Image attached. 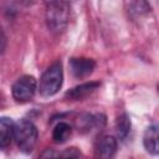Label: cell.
<instances>
[{
	"label": "cell",
	"instance_id": "obj_11",
	"mask_svg": "<svg viewBox=\"0 0 159 159\" xmlns=\"http://www.w3.org/2000/svg\"><path fill=\"white\" fill-rule=\"evenodd\" d=\"M130 127H132V123H130V118L127 113H122L118 116L117 120H116V130H117V135L119 139H125L127 135L129 134L130 132Z\"/></svg>",
	"mask_w": 159,
	"mask_h": 159
},
{
	"label": "cell",
	"instance_id": "obj_6",
	"mask_svg": "<svg viewBox=\"0 0 159 159\" xmlns=\"http://www.w3.org/2000/svg\"><path fill=\"white\" fill-rule=\"evenodd\" d=\"M143 145L152 155H159V124H150L143 135Z\"/></svg>",
	"mask_w": 159,
	"mask_h": 159
},
{
	"label": "cell",
	"instance_id": "obj_2",
	"mask_svg": "<svg viewBox=\"0 0 159 159\" xmlns=\"http://www.w3.org/2000/svg\"><path fill=\"white\" fill-rule=\"evenodd\" d=\"M14 139L20 152L30 154L37 142V128L29 119H20L15 123Z\"/></svg>",
	"mask_w": 159,
	"mask_h": 159
},
{
	"label": "cell",
	"instance_id": "obj_7",
	"mask_svg": "<svg viewBox=\"0 0 159 159\" xmlns=\"http://www.w3.org/2000/svg\"><path fill=\"white\" fill-rule=\"evenodd\" d=\"M117 152V139L112 135L102 137L96 147V159H112Z\"/></svg>",
	"mask_w": 159,
	"mask_h": 159
},
{
	"label": "cell",
	"instance_id": "obj_3",
	"mask_svg": "<svg viewBox=\"0 0 159 159\" xmlns=\"http://www.w3.org/2000/svg\"><path fill=\"white\" fill-rule=\"evenodd\" d=\"M63 82V70L60 61L52 63L41 76L39 83L40 94L43 97H51L56 94L62 87Z\"/></svg>",
	"mask_w": 159,
	"mask_h": 159
},
{
	"label": "cell",
	"instance_id": "obj_10",
	"mask_svg": "<svg viewBox=\"0 0 159 159\" xmlns=\"http://www.w3.org/2000/svg\"><path fill=\"white\" fill-rule=\"evenodd\" d=\"M14 130H15V123L9 117H1L0 119V147L1 149H5L7 145H10L11 139H14Z\"/></svg>",
	"mask_w": 159,
	"mask_h": 159
},
{
	"label": "cell",
	"instance_id": "obj_15",
	"mask_svg": "<svg viewBox=\"0 0 159 159\" xmlns=\"http://www.w3.org/2000/svg\"><path fill=\"white\" fill-rule=\"evenodd\" d=\"M158 89H159V87H158Z\"/></svg>",
	"mask_w": 159,
	"mask_h": 159
},
{
	"label": "cell",
	"instance_id": "obj_13",
	"mask_svg": "<svg viewBox=\"0 0 159 159\" xmlns=\"http://www.w3.org/2000/svg\"><path fill=\"white\" fill-rule=\"evenodd\" d=\"M60 158H61V153H58L57 150H55L52 148L45 149L39 155V159H60Z\"/></svg>",
	"mask_w": 159,
	"mask_h": 159
},
{
	"label": "cell",
	"instance_id": "obj_1",
	"mask_svg": "<svg viewBox=\"0 0 159 159\" xmlns=\"http://www.w3.org/2000/svg\"><path fill=\"white\" fill-rule=\"evenodd\" d=\"M46 24L50 31L62 32L70 19V4L66 1H48L46 2Z\"/></svg>",
	"mask_w": 159,
	"mask_h": 159
},
{
	"label": "cell",
	"instance_id": "obj_12",
	"mask_svg": "<svg viewBox=\"0 0 159 159\" xmlns=\"http://www.w3.org/2000/svg\"><path fill=\"white\" fill-rule=\"evenodd\" d=\"M71 132H72V128L68 123L66 122H60L56 124L53 132H52V139L56 142V143H65L70 135H71Z\"/></svg>",
	"mask_w": 159,
	"mask_h": 159
},
{
	"label": "cell",
	"instance_id": "obj_5",
	"mask_svg": "<svg viewBox=\"0 0 159 159\" xmlns=\"http://www.w3.org/2000/svg\"><path fill=\"white\" fill-rule=\"evenodd\" d=\"M94 67H96V62L92 58L73 57L70 60V70L76 78L87 77L93 72Z\"/></svg>",
	"mask_w": 159,
	"mask_h": 159
},
{
	"label": "cell",
	"instance_id": "obj_4",
	"mask_svg": "<svg viewBox=\"0 0 159 159\" xmlns=\"http://www.w3.org/2000/svg\"><path fill=\"white\" fill-rule=\"evenodd\" d=\"M36 89H37L36 78L30 75H24L14 82L11 87V93L15 101L22 103L30 101L34 97Z\"/></svg>",
	"mask_w": 159,
	"mask_h": 159
},
{
	"label": "cell",
	"instance_id": "obj_14",
	"mask_svg": "<svg viewBox=\"0 0 159 159\" xmlns=\"http://www.w3.org/2000/svg\"><path fill=\"white\" fill-rule=\"evenodd\" d=\"M78 157H80V153L76 148H68L67 150L61 153L60 159H78Z\"/></svg>",
	"mask_w": 159,
	"mask_h": 159
},
{
	"label": "cell",
	"instance_id": "obj_9",
	"mask_svg": "<svg viewBox=\"0 0 159 159\" xmlns=\"http://www.w3.org/2000/svg\"><path fill=\"white\" fill-rule=\"evenodd\" d=\"M101 122L104 123V116L102 114H97V116H92L88 113L81 114L77 120H76V127L78 129V132L82 133H87L91 129H93L94 127H101Z\"/></svg>",
	"mask_w": 159,
	"mask_h": 159
},
{
	"label": "cell",
	"instance_id": "obj_8",
	"mask_svg": "<svg viewBox=\"0 0 159 159\" xmlns=\"http://www.w3.org/2000/svg\"><path fill=\"white\" fill-rule=\"evenodd\" d=\"M99 87V82H86L82 84H78L76 87H73L72 89H70L66 93V98L72 99V101H80L86 98L87 96H89L91 93H93L97 88Z\"/></svg>",
	"mask_w": 159,
	"mask_h": 159
}]
</instances>
